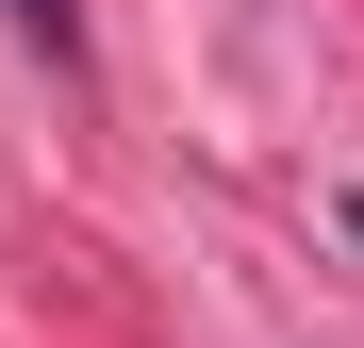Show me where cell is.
<instances>
[{"label": "cell", "mask_w": 364, "mask_h": 348, "mask_svg": "<svg viewBox=\"0 0 364 348\" xmlns=\"http://www.w3.org/2000/svg\"><path fill=\"white\" fill-rule=\"evenodd\" d=\"M0 17H17V33H33V50H67V0H0Z\"/></svg>", "instance_id": "obj_1"}]
</instances>
